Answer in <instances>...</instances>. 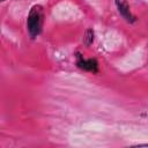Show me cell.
<instances>
[{"label": "cell", "instance_id": "7a4b0ae2", "mask_svg": "<svg viewBox=\"0 0 148 148\" xmlns=\"http://www.w3.org/2000/svg\"><path fill=\"white\" fill-rule=\"evenodd\" d=\"M75 58H76V66L84 71V72H90V73H98L99 72V66H98V61L97 59L95 58H89V59H86L79 51L75 53Z\"/></svg>", "mask_w": 148, "mask_h": 148}, {"label": "cell", "instance_id": "277c9868", "mask_svg": "<svg viewBox=\"0 0 148 148\" xmlns=\"http://www.w3.org/2000/svg\"><path fill=\"white\" fill-rule=\"evenodd\" d=\"M94 39H95V32L91 28H88L86 31H84V35H83V38H82V42L86 46H90L92 43H94Z\"/></svg>", "mask_w": 148, "mask_h": 148}, {"label": "cell", "instance_id": "6da1fadb", "mask_svg": "<svg viewBox=\"0 0 148 148\" xmlns=\"http://www.w3.org/2000/svg\"><path fill=\"white\" fill-rule=\"evenodd\" d=\"M44 8L42 5H34L27 17V31L31 39H36L43 31L44 25Z\"/></svg>", "mask_w": 148, "mask_h": 148}, {"label": "cell", "instance_id": "5b68a950", "mask_svg": "<svg viewBox=\"0 0 148 148\" xmlns=\"http://www.w3.org/2000/svg\"><path fill=\"white\" fill-rule=\"evenodd\" d=\"M134 147H148V143H138L134 145Z\"/></svg>", "mask_w": 148, "mask_h": 148}, {"label": "cell", "instance_id": "3957f363", "mask_svg": "<svg viewBox=\"0 0 148 148\" xmlns=\"http://www.w3.org/2000/svg\"><path fill=\"white\" fill-rule=\"evenodd\" d=\"M114 5H116V7L118 9V13L123 16V18L127 23L133 24V23L136 22V17H135V15L132 14L131 7H130L127 0H114Z\"/></svg>", "mask_w": 148, "mask_h": 148}, {"label": "cell", "instance_id": "8992f818", "mask_svg": "<svg viewBox=\"0 0 148 148\" xmlns=\"http://www.w3.org/2000/svg\"><path fill=\"white\" fill-rule=\"evenodd\" d=\"M0 1H1V2H5V1H6V0H0Z\"/></svg>", "mask_w": 148, "mask_h": 148}]
</instances>
